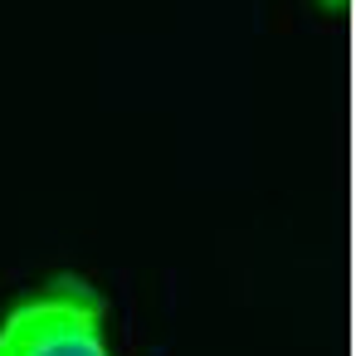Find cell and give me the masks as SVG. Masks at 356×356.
Segmentation results:
<instances>
[{"label":"cell","mask_w":356,"mask_h":356,"mask_svg":"<svg viewBox=\"0 0 356 356\" xmlns=\"http://www.w3.org/2000/svg\"><path fill=\"white\" fill-rule=\"evenodd\" d=\"M322 6H332V10H341V6H346V0H322Z\"/></svg>","instance_id":"obj_2"},{"label":"cell","mask_w":356,"mask_h":356,"mask_svg":"<svg viewBox=\"0 0 356 356\" xmlns=\"http://www.w3.org/2000/svg\"><path fill=\"white\" fill-rule=\"evenodd\" d=\"M0 356H113L103 293L74 273L25 293L0 317Z\"/></svg>","instance_id":"obj_1"}]
</instances>
